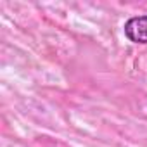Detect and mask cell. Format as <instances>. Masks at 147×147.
Instances as JSON below:
<instances>
[{
  "label": "cell",
  "mask_w": 147,
  "mask_h": 147,
  "mask_svg": "<svg viewBox=\"0 0 147 147\" xmlns=\"http://www.w3.org/2000/svg\"><path fill=\"white\" fill-rule=\"evenodd\" d=\"M123 31H125V36L130 42L140 43V45H147V14L130 18L125 23Z\"/></svg>",
  "instance_id": "6da1fadb"
}]
</instances>
